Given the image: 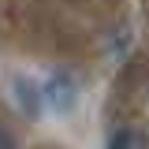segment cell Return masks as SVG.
Instances as JSON below:
<instances>
[{"label":"cell","mask_w":149,"mask_h":149,"mask_svg":"<svg viewBox=\"0 0 149 149\" xmlns=\"http://www.w3.org/2000/svg\"><path fill=\"white\" fill-rule=\"evenodd\" d=\"M41 101L56 112V116H67L78 104V82H74L71 71H52L41 86Z\"/></svg>","instance_id":"1"},{"label":"cell","mask_w":149,"mask_h":149,"mask_svg":"<svg viewBox=\"0 0 149 149\" xmlns=\"http://www.w3.org/2000/svg\"><path fill=\"white\" fill-rule=\"evenodd\" d=\"M15 101H19V108L26 112V116H34L37 108H41V86H34L30 78H15Z\"/></svg>","instance_id":"2"},{"label":"cell","mask_w":149,"mask_h":149,"mask_svg":"<svg viewBox=\"0 0 149 149\" xmlns=\"http://www.w3.org/2000/svg\"><path fill=\"white\" fill-rule=\"evenodd\" d=\"M108 149H149L146 134H138V130H116L108 138Z\"/></svg>","instance_id":"3"},{"label":"cell","mask_w":149,"mask_h":149,"mask_svg":"<svg viewBox=\"0 0 149 149\" xmlns=\"http://www.w3.org/2000/svg\"><path fill=\"white\" fill-rule=\"evenodd\" d=\"M0 149H19V146H15V134L4 127V123H0Z\"/></svg>","instance_id":"4"}]
</instances>
